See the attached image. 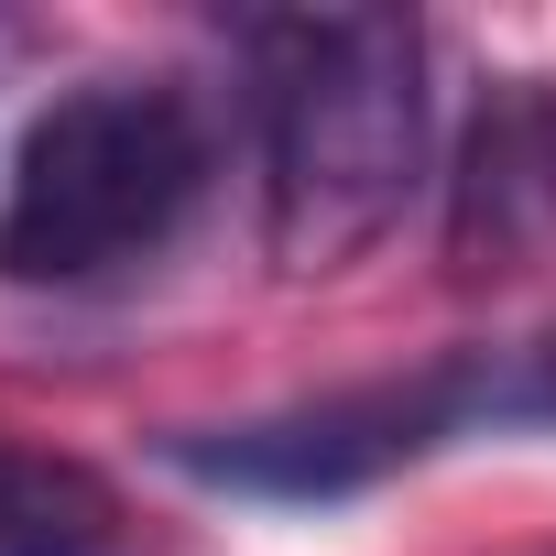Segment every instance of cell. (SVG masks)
<instances>
[{
	"instance_id": "obj_2",
	"label": "cell",
	"mask_w": 556,
	"mask_h": 556,
	"mask_svg": "<svg viewBox=\"0 0 556 556\" xmlns=\"http://www.w3.org/2000/svg\"><path fill=\"white\" fill-rule=\"evenodd\" d=\"M207 186V121L164 77L66 88L0 175V273L12 285H110L153 262Z\"/></svg>"
},
{
	"instance_id": "obj_3",
	"label": "cell",
	"mask_w": 556,
	"mask_h": 556,
	"mask_svg": "<svg viewBox=\"0 0 556 556\" xmlns=\"http://www.w3.org/2000/svg\"><path fill=\"white\" fill-rule=\"evenodd\" d=\"M480 404H502V382H480L469 361L447 371H415V382H371V393H328V404H295V415H251L229 437H186L175 458L197 480H229V491H273V502H339L404 458H426L437 437H458Z\"/></svg>"
},
{
	"instance_id": "obj_6",
	"label": "cell",
	"mask_w": 556,
	"mask_h": 556,
	"mask_svg": "<svg viewBox=\"0 0 556 556\" xmlns=\"http://www.w3.org/2000/svg\"><path fill=\"white\" fill-rule=\"evenodd\" d=\"M502 415H534V426H556V339H545V350H534V361L502 382Z\"/></svg>"
},
{
	"instance_id": "obj_5",
	"label": "cell",
	"mask_w": 556,
	"mask_h": 556,
	"mask_svg": "<svg viewBox=\"0 0 556 556\" xmlns=\"http://www.w3.org/2000/svg\"><path fill=\"white\" fill-rule=\"evenodd\" d=\"M121 534V502L99 469L77 458H45V447H0V545H88L110 556Z\"/></svg>"
},
{
	"instance_id": "obj_4",
	"label": "cell",
	"mask_w": 556,
	"mask_h": 556,
	"mask_svg": "<svg viewBox=\"0 0 556 556\" xmlns=\"http://www.w3.org/2000/svg\"><path fill=\"white\" fill-rule=\"evenodd\" d=\"M458 273H523L556 240V88L513 77L458 153V207H447Z\"/></svg>"
},
{
	"instance_id": "obj_1",
	"label": "cell",
	"mask_w": 556,
	"mask_h": 556,
	"mask_svg": "<svg viewBox=\"0 0 556 556\" xmlns=\"http://www.w3.org/2000/svg\"><path fill=\"white\" fill-rule=\"evenodd\" d=\"M262 110V240L317 285L350 273L426 175V34L404 12H285L251 23Z\"/></svg>"
}]
</instances>
